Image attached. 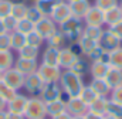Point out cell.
I'll use <instances>...</instances> for the list:
<instances>
[{
	"label": "cell",
	"mask_w": 122,
	"mask_h": 119,
	"mask_svg": "<svg viewBox=\"0 0 122 119\" xmlns=\"http://www.w3.org/2000/svg\"><path fill=\"white\" fill-rule=\"evenodd\" d=\"M85 58L90 60V62L91 61H108V53L105 50H102L99 47V44H98V47L92 51L88 57H85Z\"/></svg>",
	"instance_id": "cell-40"
},
{
	"label": "cell",
	"mask_w": 122,
	"mask_h": 119,
	"mask_svg": "<svg viewBox=\"0 0 122 119\" xmlns=\"http://www.w3.org/2000/svg\"><path fill=\"white\" fill-rule=\"evenodd\" d=\"M27 7H29L27 3H13V6H11V14L10 16H13L17 21L21 20V19H26Z\"/></svg>",
	"instance_id": "cell-32"
},
{
	"label": "cell",
	"mask_w": 122,
	"mask_h": 119,
	"mask_svg": "<svg viewBox=\"0 0 122 119\" xmlns=\"http://www.w3.org/2000/svg\"><path fill=\"white\" fill-rule=\"evenodd\" d=\"M78 96H80V98H81L87 105H88V106H90L92 102L98 98V95L95 94V91L91 88V85H90V84H88V85H84V88L81 89V92H80V95H78Z\"/></svg>",
	"instance_id": "cell-33"
},
{
	"label": "cell",
	"mask_w": 122,
	"mask_h": 119,
	"mask_svg": "<svg viewBox=\"0 0 122 119\" xmlns=\"http://www.w3.org/2000/svg\"><path fill=\"white\" fill-rule=\"evenodd\" d=\"M90 85H91V88L95 91V94H97L98 96L109 98L112 89L109 88V85L107 84V81H105L104 78H92L91 82H90Z\"/></svg>",
	"instance_id": "cell-19"
},
{
	"label": "cell",
	"mask_w": 122,
	"mask_h": 119,
	"mask_svg": "<svg viewBox=\"0 0 122 119\" xmlns=\"http://www.w3.org/2000/svg\"><path fill=\"white\" fill-rule=\"evenodd\" d=\"M0 119H7V111H0Z\"/></svg>",
	"instance_id": "cell-52"
},
{
	"label": "cell",
	"mask_w": 122,
	"mask_h": 119,
	"mask_svg": "<svg viewBox=\"0 0 122 119\" xmlns=\"http://www.w3.org/2000/svg\"><path fill=\"white\" fill-rule=\"evenodd\" d=\"M26 41H27V44H30L33 47H37V48H40L46 43V40L43 38V35H40L36 30H33L31 33H29L26 35Z\"/></svg>",
	"instance_id": "cell-37"
},
{
	"label": "cell",
	"mask_w": 122,
	"mask_h": 119,
	"mask_svg": "<svg viewBox=\"0 0 122 119\" xmlns=\"http://www.w3.org/2000/svg\"><path fill=\"white\" fill-rule=\"evenodd\" d=\"M58 54L60 50L54 48V47H46V50L41 54V64L46 65H57L58 67Z\"/></svg>",
	"instance_id": "cell-21"
},
{
	"label": "cell",
	"mask_w": 122,
	"mask_h": 119,
	"mask_svg": "<svg viewBox=\"0 0 122 119\" xmlns=\"http://www.w3.org/2000/svg\"><path fill=\"white\" fill-rule=\"evenodd\" d=\"M107 105H108V98H104V96H98L91 105L88 106V111H91L94 114H98V115H104L107 114Z\"/></svg>",
	"instance_id": "cell-30"
},
{
	"label": "cell",
	"mask_w": 122,
	"mask_h": 119,
	"mask_svg": "<svg viewBox=\"0 0 122 119\" xmlns=\"http://www.w3.org/2000/svg\"><path fill=\"white\" fill-rule=\"evenodd\" d=\"M98 44H99V47L102 48V50H105L107 53H111L112 50H115V48H118V47H121L122 45V41L115 35V34H112L109 30H104V34L101 35V38H99V41H98Z\"/></svg>",
	"instance_id": "cell-11"
},
{
	"label": "cell",
	"mask_w": 122,
	"mask_h": 119,
	"mask_svg": "<svg viewBox=\"0 0 122 119\" xmlns=\"http://www.w3.org/2000/svg\"><path fill=\"white\" fill-rule=\"evenodd\" d=\"M13 3L10 0H0V19H4L11 14Z\"/></svg>",
	"instance_id": "cell-42"
},
{
	"label": "cell",
	"mask_w": 122,
	"mask_h": 119,
	"mask_svg": "<svg viewBox=\"0 0 122 119\" xmlns=\"http://www.w3.org/2000/svg\"><path fill=\"white\" fill-rule=\"evenodd\" d=\"M24 75L20 72V71H17L14 67L13 68H10V69H6V71H3V75H1V79L10 87V88H13L14 91H20V89H23V85H24Z\"/></svg>",
	"instance_id": "cell-4"
},
{
	"label": "cell",
	"mask_w": 122,
	"mask_h": 119,
	"mask_svg": "<svg viewBox=\"0 0 122 119\" xmlns=\"http://www.w3.org/2000/svg\"><path fill=\"white\" fill-rule=\"evenodd\" d=\"M7 119H26V118H24V115H20V114L7 112Z\"/></svg>",
	"instance_id": "cell-48"
},
{
	"label": "cell",
	"mask_w": 122,
	"mask_h": 119,
	"mask_svg": "<svg viewBox=\"0 0 122 119\" xmlns=\"http://www.w3.org/2000/svg\"><path fill=\"white\" fill-rule=\"evenodd\" d=\"M43 17H44V14L38 10V7H37V6L30 4V6L27 7V14H26V19H27V20H30L33 24H36L37 21H40Z\"/></svg>",
	"instance_id": "cell-36"
},
{
	"label": "cell",
	"mask_w": 122,
	"mask_h": 119,
	"mask_svg": "<svg viewBox=\"0 0 122 119\" xmlns=\"http://www.w3.org/2000/svg\"><path fill=\"white\" fill-rule=\"evenodd\" d=\"M44 119H48V118H44Z\"/></svg>",
	"instance_id": "cell-59"
},
{
	"label": "cell",
	"mask_w": 122,
	"mask_h": 119,
	"mask_svg": "<svg viewBox=\"0 0 122 119\" xmlns=\"http://www.w3.org/2000/svg\"><path fill=\"white\" fill-rule=\"evenodd\" d=\"M46 112H47V118H53V116H57L60 114L67 112L65 99L61 98V99H57V101L46 102Z\"/></svg>",
	"instance_id": "cell-17"
},
{
	"label": "cell",
	"mask_w": 122,
	"mask_h": 119,
	"mask_svg": "<svg viewBox=\"0 0 122 119\" xmlns=\"http://www.w3.org/2000/svg\"><path fill=\"white\" fill-rule=\"evenodd\" d=\"M108 64L111 67L122 69V45L108 53Z\"/></svg>",
	"instance_id": "cell-31"
},
{
	"label": "cell",
	"mask_w": 122,
	"mask_h": 119,
	"mask_svg": "<svg viewBox=\"0 0 122 119\" xmlns=\"http://www.w3.org/2000/svg\"><path fill=\"white\" fill-rule=\"evenodd\" d=\"M82 21H84V26H99V27H102L104 26V11L92 4L90 10L87 11V14L84 16Z\"/></svg>",
	"instance_id": "cell-14"
},
{
	"label": "cell",
	"mask_w": 122,
	"mask_h": 119,
	"mask_svg": "<svg viewBox=\"0 0 122 119\" xmlns=\"http://www.w3.org/2000/svg\"><path fill=\"white\" fill-rule=\"evenodd\" d=\"M119 7H121V10H122V0H119Z\"/></svg>",
	"instance_id": "cell-56"
},
{
	"label": "cell",
	"mask_w": 122,
	"mask_h": 119,
	"mask_svg": "<svg viewBox=\"0 0 122 119\" xmlns=\"http://www.w3.org/2000/svg\"><path fill=\"white\" fill-rule=\"evenodd\" d=\"M67 104V112L71 116H77V115H85L88 111V105L80 98V96H70L65 99Z\"/></svg>",
	"instance_id": "cell-10"
},
{
	"label": "cell",
	"mask_w": 122,
	"mask_h": 119,
	"mask_svg": "<svg viewBox=\"0 0 122 119\" xmlns=\"http://www.w3.org/2000/svg\"><path fill=\"white\" fill-rule=\"evenodd\" d=\"M11 3H26L27 0H10Z\"/></svg>",
	"instance_id": "cell-53"
},
{
	"label": "cell",
	"mask_w": 122,
	"mask_h": 119,
	"mask_svg": "<svg viewBox=\"0 0 122 119\" xmlns=\"http://www.w3.org/2000/svg\"><path fill=\"white\" fill-rule=\"evenodd\" d=\"M78 58L80 57L67 45V47H64V48L60 50V54H58V67H60L61 69H70Z\"/></svg>",
	"instance_id": "cell-13"
},
{
	"label": "cell",
	"mask_w": 122,
	"mask_h": 119,
	"mask_svg": "<svg viewBox=\"0 0 122 119\" xmlns=\"http://www.w3.org/2000/svg\"><path fill=\"white\" fill-rule=\"evenodd\" d=\"M3 23H4V29L7 33H13L16 30V26H17V20L13 17V16H7L4 19H1Z\"/></svg>",
	"instance_id": "cell-43"
},
{
	"label": "cell",
	"mask_w": 122,
	"mask_h": 119,
	"mask_svg": "<svg viewBox=\"0 0 122 119\" xmlns=\"http://www.w3.org/2000/svg\"><path fill=\"white\" fill-rule=\"evenodd\" d=\"M71 119H85V118H84V115H77V116H72Z\"/></svg>",
	"instance_id": "cell-54"
},
{
	"label": "cell",
	"mask_w": 122,
	"mask_h": 119,
	"mask_svg": "<svg viewBox=\"0 0 122 119\" xmlns=\"http://www.w3.org/2000/svg\"><path fill=\"white\" fill-rule=\"evenodd\" d=\"M64 1H67V3H71V1H74V0H64Z\"/></svg>",
	"instance_id": "cell-57"
},
{
	"label": "cell",
	"mask_w": 122,
	"mask_h": 119,
	"mask_svg": "<svg viewBox=\"0 0 122 119\" xmlns=\"http://www.w3.org/2000/svg\"><path fill=\"white\" fill-rule=\"evenodd\" d=\"M40 98L44 102H50V101H57L64 98L62 89H61L58 82H44V87L41 89Z\"/></svg>",
	"instance_id": "cell-7"
},
{
	"label": "cell",
	"mask_w": 122,
	"mask_h": 119,
	"mask_svg": "<svg viewBox=\"0 0 122 119\" xmlns=\"http://www.w3.org/2000/svg\"><path fill=\"white\" fill-rule=\"evenodd\" d=\"M118 4H119V0H94V6L98 7L102 11H105L108 9H112Z\"/></svg>",
	"instance_id": "cell-41"
},
{
	"label": "cell",
	"mask_w": 122,
	"mask_h": 119,
	"mask_svg": "<svg viewBox=\"0 0 122 119\" xmlns=\"http://www.w3.org/2000/svg\"><path fill=\"white\" fill-rule=\"evenodd\" d=\"M108 30L112 33V34H115L119 40L122 41V20L119 21H117L115 24H111V26H108Z\"/></svg>",
	"instance_id": "cell-45"
},
{
	"label": "cell",
	"mask_w": 122,
	"mask_h": 119,
	"mask_svg": "<svg viewBox=\"0 0 122 119\" xmlns=\"http://www.w3.org/2000/svg\"><path fill=\"white\" fill-rule=\"evenodd\" d=\"M3 33H7L6 29H4V23H3V20L0 19V34H3Z\"/></svg>",
	"instance_id": "cell-51"
},
{
	"label": "cell",
	"mask_w": 122,
	"mask_h": 119,
	"mask_svg": "<svg viewBox=\"0 0 122 119\" xmlns=\"http://www.w3.org/2000/svg\"><path fill=\"white\" fill-rule=\"evenodd\" d=\"M104 79L107 81V84L109 85L111 89L119 87V85H122V69L115 68V67H109V69H108Z\"/></svg>",
	"instance_id": "cell-20"
},
{
	"label": "cell",
	"mask_w": 122,
	"mask_h": 119,
	"mask_svg": "<svg viewBox=\"0 0 122 119\" xmlns=\"http://www.w3.org/2000/svg\"><path fill=\"white\" fill-rule=\"evenodd\" d=\"M68 4H70V9H71V14L77 19H84V16L87 14V11L92 6L90 0H74Z\"/></svg>",
	"instance_id": "cell-16"
},
{
	"label": "cell",
	"mask_w": 122,
	"mask_h": 119,
	"mask_svg": "<svg viewBox=\"0 0 122 119\" xmlns=\"http://www.w3.org/2000/svg\"><path fill=\"white\" fill-rule=\"evenodd\" d=\"M27 102H29V96L24 95V94H20L17 92L6 105V111L7 112H13V114H20V115H24V111H26V106H27Z\"/></svg>",
	"instance_id": "cell-8"
},
{
	"label": "cell",
	"mask_w": 122,
	"mask_h": 119,
	"mask_svg": "<svg viewBox=\"0 0 122 119\" xmlns=\"http://www.w3.org/2000/svg\"><path fill=\"white\" fill-rule=\"evenodd\" d=\"M109 99L117 102V104H121L122 105V85L117 87L111 91V95H109Z\"/></svg>",
	"instance_id": "cell-44"
},
{
	"label": "cell",
	"mask_w": 122,
	"mask_h": 119,
	"mask_svg": "<svg viewBox=\"0 0 122 119\" xmlns=\"http://www.w3.org/2000/svg\"><path fill=\"white\" fill-rule=\"evenodd\" d=\"M46 43H47L48 47H54V48H58V50L67 47V38H65V35H64L58 29H57V31H54V33L46 40Z\"/></svg>",
	"instance_id": "cell-25"
},
{
	"label": "cell",
	"mask_w": 122,
	"mask_h": 119,
	"mask_svg": "<svg viewBox=\"0 0 122 119\" xmlns=\"http://www.w3.org/2000/svg\"><path fill=\"white\" fill-rule=\"evenodd\" d=\"M72 116L68 114V112H64V114H60V115H57V116H53V118L50 119H71Z\"/></svg>",
	"instance_id": "cell-49"
},
{
	"label": "cell",
	"mask_w": 122,
	"mask_h": 119,
	"mask_svg": "<svg viewBox=\"0 0 122 119\" xmlns=\"http://www.w3.org/2000/svg\"><path fill=\"white\" fill-rule=\"evenodd\" d=\"M104 119H118V118H112V116H108V115H105Z\"/></svg>",
	"instance_id": "cell-55"
},
{
	"label": "cell",
	"mask_w": 122,
	"mask_h": 119,
	"mask_svg": "<svg viewBox=\"0 0 122 119\" xmlns=\"http://www.w3.org/2000/svg\"><path fill=\"white\" fill-rule=\"evenodd\" d=\"M78 45H80V48H81L82 55H84V57H88L92 51L98 47V41L91 40V38H88L87 35L81 34V37H80V40H78Z\"/></svg>",
	"instance_id": "cell-26"
},
{
	"label": "cell",
	"mask_w": 122,
	"mask_h": 119,
	"mask_svg": "<svg viewBox=\"0 0 122 119\" xmlns=\"http://www.w3.org/2000/svg\"><path fill=\"white\" fill-rule=\"evenodd\" d=\"M108 61H91L90 64V74L91 78H105L108 69H109Z\"/></svg>",
	"instance_id": "cell-18"
},
{
	"label": "cell",
	"mask_w": 122,
	"mask_h": 119,
	"mask_svg": "<svg viewBox=\"0 0 122 119\" xmlns=\"http://www.w3.org/2000/svg\"><path fill=\"white\" fill-rule=\"evenodd\" d=\"M90 60L88 58H84V57H80V58L77 60L75 62H74V65L70 68L74 74H77V75H80V77H85L87 74H90Z\"/></svg>",
	"instance_id": "cell-27"
},
{
	"label": "cell",
	"mask_w": 122,
	"mask_h": 119,
	"mask_svg": "<svg viewBox=\"0 0 122 119\" xmlns=\"http://www.w3.org/2000/svg\"><path fill=\"white\" fill-rule=\"evenodd\" d=\"M61 72H62V69L60 67H57V65H46V64H40L38 69H37V74L40 75V78L44 82H58Z\"/></svg>",
	"instance_id": "cell-6"
},
{
	"label": "cell",
	"mask_w": 122,
	"mask_h": 119,
	"mask_svg": "<svg viewBox=\"0 0 122 119\" xmlns=\"http://www.w3.org/2000/svg\"><path fill=\"white\" fill-rule=\"evenodd\" d=\"M58 84H60L61 89H62V94L70 98V96H78L81 89L84 88V79L82 77L74 74L71 69H62L61 72V77L58 79Z\"/></svg>",
	"instance_id": "cell-1"
},
{
	"label": "cell",
	"mask_w": 122,
	"mask_h": 119,
	"mask_svg": "<svg viewBox=\"0 0 122 119\" xmlns=\"http://www.w3.org/2000/svg\"><path fill=\"white\" fill-rule=\"evenodd\" d=\"M64 0H33V4L38 7V10L44 14V16H50L51 11Z\"/></svg>",
	"instance_id": "cell-22"
},
{
	"label": "cell",
	"mask_w": 122,
	"mask_h": 119,
	"mask_svg": "<svg viewBox=\"0 0 122 119\" xmlns=\"http://www.w3.org/2000/svg\"><path fill=\"white\" fill-rule=\"evenodd\" d=\"M44 87V81L40 78V75L37 72L30 74L24 78V85L23 89L30 95V96H40L41 94V89Z\"/></svg>",
	"instance_id": "cell-5"
},
{
	"label": "cell",
	"mask_w": 122,
	"mask_h": 119,
	"mask_svg": "<svg viewBox=\"0 0 122 119\" xmlns=\"http://www.w3.org/2000/svg\"><path fill=\"white\" fill-rule=\"evenodd\" d=\"M26 119H44L47 118L46 102L40 96H29V102L24 111Z\"/></svg>",
	"instance_id": "cell-3"
},
{
	"label": "cell",
	"mask_w": 122,
	"mask_h": 119,
	"mask_svg": "<svg viewBox=\"0 0 122 119\" xmlns=\"http://www.w3.org/2000/svg\"><path fill=\"white\" fill-rule=\"evenodd\" d=\"M38 65H40V64H38L37 60H26V58H20V57H17L16 61H14V68H16L17 71H20L24 77L37 72Z\"/></svg>",
	"instance_id": "cell-12"
},
{
	"label": "cell",
	"mask_w": 122,
	"mask_h": 119,
	"mask_svg": "<svg viewBox=\"0 0 122 119\" xmlns=\"http://www.w3.org/2000/svg\"><path fill=\"white\" fill-rule=\"evenodd\" d=\"M16 94H17V91H14L13 88H10L3 79H0V96H1L6 102H9Z\"/></svg>",
	"instance_id": "cell-39"
},
{
	"label": "cell",
	"mask_w": 122,
	"mask_h": 119,
	"mask_svg": "<svg viewBox=\"0 0 122 119\" xmlns=\"http://www.w3.org/2000/svg\"><path fill=\"white\" fill-rule=\"evenodd\" d=\"M6 105H7V102L0 96V111H6Z\"/></svg>",
	"instance_id": "cell-50"
},
{
	"label": "cell",
	"mask_w": 122,
	"mask_h": 119,
	"mask_svg": "<svg viewBox=\"0 0 122 119\" xmlns=\"http://www.w3.org/2000/svg\"><path fill=\"white\" fill-rule=\"evenodd\" d=\"M0 50H10V33L0 34Z\"/></svg>",
	"instance_id": "cell-46"
},
{
	"label": "cell",
	"mask_w": 122,
	"mask_h": 119,
	"mask_svg": "<svg viewBox=\"0 0 122 119\" xmlns=\"http://www.w3.org/2000/svg\"><path fill=\"white\" fill-rule=\"evenodd\" d=\"M58 30L65 35L67 45L75 44V43H78V40H80V37L82 34L84 21H82V19H77V17L71 16L70 19H67L65 21L58 24Z\"/></svg>",
	"instance_id": "cell-2"
},
{
	"label": "cell",
	"mask_w": 122,
	"mask_h": 119,
	"mask_svg": "<svg viewBox=\"0 0 122 119\" xmlns=\"http://www.w3.org/2000/svg\"><path fill=\"white\" fill-rule=\"evenodd\" d=\"M33 30H34V24L31 23L30 20H27V19H21V20L17 21V26H16V30H14V31L27 35V34L31 33Z\"/></svg>",
	"instance_id": "cell-38"
},
{
	"label": "cell",
	"mask_w": 122,
	"mask_h": 119,
	"mask_svg": "<svg viewBox=\"0 0 122 119\" xmlns=\"http://www.w3.org/2000/svg\"><path fill=\"white\" fill-rule=\"evenodd\" d=\"M82 34H84V35H87V37H88V38H91V40L99 41L101 35L104 34V29H102V27H99V26H84Z\"/></svg>",
	"instance_id": "cell-34"
},
{
	"label": "cell",
	"mask_w": 122,
	"mask_h": 119,
	"mask_svg": "<svg viewBox=\"0 0 122 119\" xmlns=\"http://www.w3.org/2000/svg\"><path fill=\"white\" fill-rule=\"evenodd\" d=\"M72 14H71V9H70V4L67 3V1H62L60 3L53 11H51V14H50V17L53 19V21L58 26L60 23L62 21H65L67 19H70Z\"/></svg>",
	"instance_id": "cell-15"
},
{
	"label": "cell",
	"mask_w": 122,
	"mask_h": 119,
	"mask_svg": "<svg viewBox=\"0 0 122 119\" xmlns=\"http://www.w3.org/2000/svg\"><path fill=\"white\" fill-rule=\"evenodd\" d=\"M26 44H27V41H26V35L24 34H20L17 31L10 33V50L11 51H16L17 53Z\"/></svg>",
	"instance_id": "cell-29"
},
{
	"label": "cell",
	"mask_w": 122,
	"mask_h": 119,
	"mask_svg": "<svg viewBox=\"0 0 122 119\" xmlns=\"http://www.w3.org/2000/svg\"><path fill=\"white\" fill-rule=\"evenodd\" d=\"M17 57L26 58V60H38V57H40V48L33 47L30 44H26L24 47H21L17 51Z\"/></svg>",
	"instance_id": "cell-28"
},
{
	"label": "cell",
	"mask_w": 122,
	"mask_h": 119,
	"mask_svg": "<svg viewBox=\"0 0 122 119\" xmlns=\"http://www.w3.org/2000/svg\"><path fill=\"white\" fill-rule=\"evenodd\" d=\"M14 51L11 50H0V71H6L14 67Z\"/></svg>",
	"instance_id": "cell-23"
},
{
	"label": "cell",
	"mask_w": 122,
	"mask_h": 119,
	"mask_svg": "<svg viewBox=\"0 0 122 119\" xmlns=\"http://www.w3.org/2000/svg\"><path fill=\"white\" fill-rule=\"evenodd\" d=\"M85 119H104V115H98V114H94L91 111H87V114L84 115Z\"/></svg>",
	"instance_id": "cell-47"
},
{
	"label": "cell",
	"mask_w": 122,
	"mask_h": 119,
	"mask_svg": "<svg viewBox=\"0 0 122 119\" xmlns=\"http://www.w3.org/2000/svg\"><path fill=\"white\" fill-rule=\"evenodd\" d=\"M57 29H58V26L53 21V19H51L50 16H44L40 21H37V23L34 24V30H36L40 35H43L44 40H47L54 31H57Z\"/></svg>",
	"instance_id": "cell-9"
},
{
	"label": "cell",
	"mask_w": 122,
	"mask_h": 119,
	"mask_svg": "<svg viewBox=\"0 0 122 119\" xmlns=\"http://www.w3.org/2000/svg\"><path fill=\"white\" fill-rule=\"evenodd\" d=\"M105 115L112 116V118L122 119V105L114 102V101H111V99L108 98V105H107V114H105Z\"/></svg>",
	"instance_id": "cell-35"
},
{
	"label": "cell",
	"mask_w": 122,
	"mask_h": 119,
	"mask_svg": "<svg viewBox=\"0 0 122 119\" xmlns=\"http://www.w3.org/2000/svg\"><path fill=\"white\" fill-rule=\"evenodd\" d=\"M119 20H122V10L119 7V4L104 11V24L111 26V24H115Z\"/></svg>",
	"instance_id": "cell-24"
},
{
	"label": "cell",
	"mask_w": 122,
	"mask_h": 119,
	"mask_svg": "<svg viewBox=\"0 0 122 119\" xmlns=\"http://www.w3.org/2000/svg\"><path fill=\"white\" fill-rule=\"evenodd\" d=\"M1 75H3V72H1V71H0V79H1Z\"/></svg>",
	"instance_id": "cell-58"
}]
</instances>
